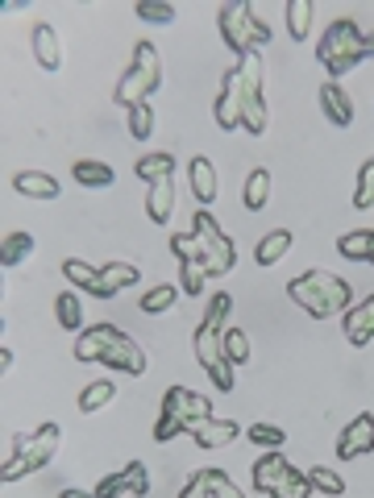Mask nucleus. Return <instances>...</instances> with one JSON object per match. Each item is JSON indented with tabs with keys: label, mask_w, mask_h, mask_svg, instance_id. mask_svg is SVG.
<instances>
[{
	"label": "nucleus",
	"mask_w": 374,
	"mask_h": 498,
	"mask_svg": "<svg viewBox=\"0 0 374 498\" xmlns=\"http://www.w3.org/2000/svg\"><path fill=\"white\" fill-rule=\"evenodd\" d=\"M287 299L295 308H304L312 320H329V316H346L354 308V287L346 279H337L329 270H308L300 279L287 283Z\"/></svg>",
	"instance_id": "f257e3e1"
},
{
	"label": "nucleus",
	"mask_w": 374,
	"mask_h": 498,
	"mask_svg": "<svg viewBox=\"0 0 374 498\" xmlns=\"http://www.w3.org/2000/svg\"><path fill=\"white\" fill-rule=\"evenodd\" d=\"M158 83H163V58L154 50V42L141 38L138 46H134V58H129L125 75L117 80V88H112V104H121L125 112H129L134 104L150 100V96L158 92Z\"/></svg>",
	"instance_id": "f03ea898"
},
{
	"label": "nucleus",
	"mask_w": 374,
	"mask_h": 498,
	"mask_svg": "<svg viewBox=\"0 0 374 498\" xmlns=\"http://www.w3.org/2000/svg\"><path fill=\"white\" fill-rule=\"evenodd\" d=\"M58 424L55 419H46L42 428H34L26 436V457L13 461V465H0V482L9 486V482H21L26 473L42 470V465H50V457H55V448H58Z\"/></svg>",
	"instance_id": "7ed1b4c3"
},
{
	"label": "nucleus",
	"mask_w": 374,
	"mask_h": 498,
	"mask_svg": "<svg viewBox=\"0 0 374 498\" xmlns=\"http://www.w3.org/2000/svg\"><path fill=\"white\" fill-rule=\"evenodd\" d=\"M195 362L204 365V374L212 378V387L217 391H233L237 387V365L225 357V349H221V333L217 328H195Z\"/></svg>",
	"instance_id": "20e7f679"
},
{
	"label": "nucleus",
	"mask_w": 374,
	"mask_h": 498,
	"mask_svg": "<svg viewBox=\"0 0 374 498\" xmlns=\"http://www.w3.org/2000/svg\"><path fill=\"white\" fill-rule=\"evenodd\" d=\"M254 9H249L246 0H225L221 4V13H217V26H221V38L225 46L241 58V54L254 50Z\"/></svg>",
	"instance_id": "39448f33"
},
{
	"label": "nucleus",
	"mask_w": 374,
	"mask_h": 498,
	"mask_svg": "<svg viewBox=\"0 0 374 498\" xmlns=\"http://www.w3.org/2000/svg\"><path fill=\"white\" fill-rule=\"evenodd\" d=\"M362 29L354 17H337L324 34H320L317 42V58L320 67H329V63H337V58H349V54H362Z\"/></svg>",
	"instance_id": "423d86ee"
},
{
	"label": "nucleus",
	"mask_w": 374,
	"mask_h": 498,
	"mask_svg": "<svg viewBox=\"0 0 374 498\" xmlns=\"http://www.w3.org/2000/svg\"><path fill=\"white\" fill-rule=\"evenodd\" d=\"M163 416H175L183 424H200V419H212V399H204L192 387H166L163 395Z\"/></svg>",
	"instance_id": "0eeeda50"
},
{
	"label": "nucleus",
	"mask_w": 374,
	"mask_h": 498,
	"mask_svg": "<svg viewBox=\"0 0 374 498\" xmlns=\"http://www.w3.org/2000/svg\"><path fill=\"white\" fill-rule=\"evenodd\" d=\"M212 121L221 129H241V67H229L221 80V92H217V104H212Z\"/></svg>",
	"instance_id": "6e6552de"
},
{
	"label": "nucleus",
	"mask_w": 374,
	"mask_h": 498,
	"mask_svg": "<svg viewBox=\"0 0 374 498\" xmlns=\"http://www.w3.org/2000/svg\"><path fill=\"white\" fill-rule=\"evenodd\" d=\"M366 453H374V416L370 411L354 416L346 428H341V436H337V461H354V457H366Z\"/></svg>",
	"instance_id": "1a4fd4ad"
},
{
	"label": "nucleus",
	"mask_w": 374,
	"mask_h": 498,
	"mask_svg": "<svg viewBox=\"0 0 374 498\" xmlns=\"http://www.w3.org/2000/svg\"><path fill=\"white\" fill-rule=\"evenodd\" d=\"M121 337L125 333L117 328V324H92V328H83L80 337H75V362L100 365V357H104Z\"/></svg>",
	"instance_id": "9d476101"
},
{
	"label": "nucleus",
	"mask_w": 374,
	"mask_h": 498,
	"mask_svg": "<svg viewBox=\"0 0 374 498\" xmlns=\"http://www.w3.org/2000/svg\"><path fill=\"white\" fill-rule=\"evenodd\" d=\"M192 254H195V262L204 266L208 279H221V274H229V270H233L237 245H233V237H225V233H221V237H212V241H195Z\"/></svg>",
	"instance_id": "9b49d317"
},
{
	"label": "nucleus",
	"mask_w": 374,
	"mask_h": 498,
	"mask_svg": "<svg viewBox=\"0 0 374 498\" xmlns=\"http://www.w3.org/2000/svg\"><path fill=\"white\" fill-rule=\"evenodd\" d=\"M187 436H192L200 448H225L241 436V424H237V419L212 416V419H200V424H187Z\"/></svg>",
	"instance_id": "f8f14e48"
},
{
	"label": "nucleus",
	"mask_w": 374,
	"mask_h": 498,
	"mask_svg": "<svg viewBox=\"0 0 374 498\" xmlns=\"http://www.w3.org/2000/svg\"><path fill=\"white\" fill-rule=\"evenodd\" d=\"M100 365H109V370H117V374H129V378H141L150 365H146V349H141L138 341L121 337L117 345H112L104 357H100Z\"/></svg>",
	"instance_id": "ddd939ff"
},
{
	"label": "nucleus",
	"mask_w": 374,
	"mask_h": 498,
	"mask_svg": "<svg viewBox=\"0 0 374 498\" xmlns=\"http://www.w3.org/2000/svg\"><path fill=\"white\" fill-rule=\"evenodd\" d=\"M341 333H346V341L349 345H370L374 341V295H366V299H358L354 308L341 316Z\"/></svg>",
	"instance_id": "4468645a"
},
{
	"label": "nucleus",
	"mask_w": 374,
	"mask_h": 498,
	"mask_svg": "<svg viewBox=\"0 0 374 498\" xmlns=\"http://www.w3.org/2000/svg\"><path fill=\"white\" fill-rule=\"evenodd\" d=\"M138 279H141V270H138V266H129V262H104V266H100L96 287H92L88 295H96V299H112L117 291H125V287H134Z\"/></svg>",
	"instance_id": "2eb2a0df"
},
{
	"label": "nucleus",
	"mask_w": 374,
	"mask_h": 498,
	"mask_svg": "<svg viewBox=\"0 0 374 498\" xmlns=\"http://www.w3.org/2000/svg\"><path fill=\"white\" fill-rule=\"evenodd\" d=\"M249 473H254V490H258V494H271V490L291 473V461L283 457V448H266L263 457L254 461Z\"/></svg>",
	"instance_id": "dca6fc26"
},
{
	"label": "nucleus",
	"mask_w": 374,
	"mask_h": 498,
	"mask_svg": "<svg viewBox=\"0 0 374 498\" xmlns=\"http://www.w3.org/2000/svg\"><path fill=\"white\" fill-rule=\"evenodd\" d=\"M29 46H34V58L42 63V71H58V67H63V46H58L55 26L38 21V26L29 29Z\"/></svg>",
	"instance_id": "f3484780"
},
{
	"label": "nucleus",
	"mask_w": 374,
	"mask_h": 498,
	"mask_svg": "<svg viewBox=\"0 0 374 498\" xmlns=\"http://www.w3.org/2000/svg\"><path fill=\"white\" fill-rule=\"evenodd\" d=\"M320 108H324L329 125H337V129H346L354 121V100H349V92L341 83H332V80L320 83Z\"/></svg>",
	"instance_id": "a211bd4d"
},
{
	"label": "nucleus",
	"mask_w": 374,
	"mask_h": 498,
	"mask_svg": "<svg viewBox=\"0 0 374 498\" xmlns=\"http://www.w3.org/2000/svg\"><path fill=\"white\" fill-rule=\"evenodd\" d=\"M13 191L26 195V200H58V179L46 175V171H17L13 175Z\"/></svg>",
	"instance_id": "6ab92c4d"
},
{
	"label": "nucleus",
	"mask_w": 374,
	"mask_h": 498,
	"mask_svg": "<svg viewBox=\"0 0 374 498\" xmlns=\"http://www.w3.org/2000/svg\"><path fill=\"white\" fill-rule=\"evenodd\" d=\"M187 179H192V195L204 203V208L217 200V166H212L204 154H195V158L187 162Z\"/></svg>",
	"instance_id": "aec40b11"
},
{
	"label": "nucleus",
	"mask_w": 374,
	"mask_h": 498,
	"mask_svg": "<svg viewBox=\"0 0 374 498\" xmlns=\"http://www.w3.org/2000/svg\"><path fill=\"white\" fill-rule=\"evenodd\" d=\"M175 212V179H158L150 183V195H146V216L154 225H166Z\"/></svg>",
	"instance_id": "412c9836"
},
{
	"label": "nucleus",
	"mask_w": 374,
	"mask_h": 498,
	"mask_svg": "<svg viewBox=\"0 0 374 498\" xmlns=\"http://www.w3.org/2000/svg\"><path fill=\"white\" fill-rule=\"evenodd\" d=\"M71 179H75L80 188H112V183H117V171L100 158H80L71 166Z\"/></svg>",
	"instance_id": "4be33fe9"
},
{
	"label": "nucleus",
	"mask_w": 374,
	"mask_h": 498,
	"mask_svg": "<svg viewBox=\"0 0 374 498\" xmlns=\"http://www.w3.org/2000/svg\"><path fill=\"white\" fill-rule=\"evenodd\" d=\"M134 175L141 183H158V179H175V154H166V149H154V154H141L134 162Z\"/></svg>",
	"instance_id": "5701e85b"
},
{
	"label": "nucleus",
	"mask_w": 374,
	"mask_h": 498,
	"mask_svg": "<svg viewBox=\"0 0 374 498\" xmlns=\"http://www.w3.org/2000/svg\"><path fill=\"white\" fill-rule=\"evenodd\" d=\"M337 254L349 262H374V229H354L337 237Z\"/></svg>",
	"instance_id": "b1692460"
},
{
	"label": "nucleus",
	"mask_w": 374,
	"mask_h": 498,
	"mask_svg": "<svg viewBox=\"0 0 374 498\" xmlns=\"http://www.w3.org/2000/svg\"><path fill=\"white\" fill-rule=\"evenodd\" d=\"M266 200H271V171L266 166H254L246 175V188H241V203L249 212H263Z\"/></svg>",
	"instance_id": "393cba45"
},
{
	"label": "nucleus",
	"mask_w": 374,
	"mask_h": 498,
	"mask_svg": "<svg viewBox=\"0 0 374 498\" xmlns=\"http://www.w3.org/2000/svg\"><path fill=\"white\" fill-rule=\"evenodd\" d=\"M287 249H291V233L287 229H271V233L258 237V245H254V262H258V266H275Z\"/></svg>",
	"instance_id": "a878e982"
},
{
	"label": "nucleus",
	"mask_w": 374,
	"mask_h": 498,
	"mask_svg": "<svg viewBox=\"0 0 374 498\" xmlns=\"http://www.w3.org/2000/svg\"><path fill=\"white\" fill-rule=\"evenodd\" d=\"M112 399H117V387H112V378H96V382H88V387L80 391L75 407H80L83 416H92V411H100V407H109Z\"/></svg>",
	"instance_id": "bb28decb"
},
{
	"label": "nucleus",
	"mask_w": 374,
	"mask_h": 498,
	"mask_svg": "<svg viewBox=\"0 0 374 498\" xmlns=\"http://www.w3.org/2000/svg\"><path fill=\"white\" fill-rule=\"evenodd\" d=\"M241 129L246 134H263L266 129V100L263 92H249L246 83H241Z\"/></svg>",
	"instance_id": "cd10ccee"
},
{
	"label": "nucleus",
	"mask_w": 374,
	"mask_h": 498,
	"mask_svg": "<svg viewBox=\"0 0 374 498\" xmlns=\"http://www.w3.org/2000/svg\"><path fill=\"white\" fill-rule=\"evenodd\" d=\"M34 254V233H21V229H13L9 237H4V245H0V266H21L26 257Z\"/></svg>",
	"instance_id": "c85d7f7f"
},
{
	"label": "nucleus",
	"mask_w": 374,
	"mask_h": 498,
	"mask_svg": "<svg viewBox=\"0 0 374 498\" xmlns=\"http://www.w3.org/2000/svg\"><path fill=\"white\" fill-rule=\"evenodd\" d=\"M55 316L58 324L67 328V333H80L83 328V303L75 291H63V295H55Z\"/></svg>",
	"instance_id": "c756f323"
},
{
	"label": "nucleus",
	"mask_w": 374,
	"mask_h": 498,
	"mask_svg": "<svg viewBox=\"0 0 374 498\" xmlns=\"http://www.w3.org/2000/svg\"><path fill=\"white\" fill-rule=\"evenodd\" d=\"M200 482L212 490V498H246V494H241V486H237L233 478L221 470V465H208V470H200Z\"/></svg>",
	"instance_id": "7c9ffc66"
},
{
	"label": "nucleus",
	"mask_w": 374,
	"mask_h": 498,
	"mask_svg": "<svg viewBox=\"0 0 374 498\" xmlns=\"http://www.w3.org/2000/svg\"><path fill=\"white\" fill-rule=\"evenodd\" d=\"M221 349H225V357L233 365H246L249 362V337L237 328V324H225L221 328Z\"/></svg>",
	"instance_id": "2f4dec72"
},
{
	"label": "nucleus",
	"mask_w": 374,
	"mask_h": 498,
	"mask_svg": "<svg viewBox=\"0 0 374 498\" xmlns=\"http://www.w3.org/2000/svg\"><path fill=\"white\" fill-rule=\"evenodd\" d=\"M63 279H67L75 291H92L100 279V266H88L83 257H67V262H63Z\"/></svg>",
	"instance_id": "473e14b6"
},
{
	"label": "nucleus",
	"mask_w": 374,
	"mask_h": 498,
	"mask_svg": "<svg viewBox=\"0 0 374 498\" xmlns=\"http://www.w3.org/2000/svg\"><path fill=\"white\" fill-rule=\"evenodd\" d=\"M308 482H312V490L324 498H341L346 494V482H341V473L329 470V465H312L308 470Z\"/></svg>",
	"instance_id": "72a5a7b5"
},
{
	"label": "nucleus",
	"mask_w": 374,
	"mask_h": 498,
	"mask_svg": "<svg viewBox=\"0 0 374 498\" xmlns=\"http://www.w3.org/2000/svg\"><path fill=\"white\" fill-rule=\"evenodd\" d=\"M175 299H179V287H175V283H158V287H150V291L141 295V311H146V316L171 311V308H175Z\"/></svg>",
	"instance_id": "f704fd0d"
},
{
	"label": "nucleus",
	"mask_w": 374,
	"mask_h": 498,
	"mask_svg": "<svg viewBox=\"0 0 374 498\" xmlns=\"http://www.w3.org/2000/svg\"><path fill=\"white\" fill-rule=\"evenodd\" d=\"M308 29H312V4L308 0H287V34L295 42H308Z\"/></svg>",
	"instance_id": "c9c22d12"
},
{
	"label": "nucleus",
	"mask_w": 374,
	"mask_h": 498,
	"mask_svg": "<svg viewBox=\"0 0 374 498\" xmlns=\"http://www.w3.org/2000/svg\"><path fill=\"white\" fill-rule=\"evenodd\" d=\"M271 498H312V482H308V470H295V465H291V473L275 486V490H271Z\"/></svg>",
	"instance_id": "e433bc0d"
},
{
	"label": "nucleus",
	"mask_w": 374,
	"mask_h": 498,
	"mask_svg": "<svg viewBox=\"0 0 374 498\" xmlns=\"http://www.w3.org/2000/svg\"><path fill=\"white\" fill-rule=\"evenodd\" d=\"M229 311H233V295L229 291H217V295H208V308H204V328H217L221 333L225 320H229Z\"/></svg>",
	"instance_id": "4c0bfd02"
},
{
	"label": "nucleus",
	"mask_w": 374,
	"mask_h": 498,
	"mask_svg": "<svg viewBox=\"0 0 374 498\" xmlns=\"http://www.w3.org/2000/svg\"><path fill=\"white\" fill-rule=\"evenodd\" d=\"M134 13H138V21H150V26H171L175 21V4H166V0H138Z\"/></svg>",
	"instance_id": "58836bf2"
},
{
	"label": "nucleus",
	"mask_w": 374,
	"mask_h": 498,
	"mask_svg": "<svg viewBox=\"0 0 374 498\" xmlns=\"http://www.w3.org/2000/svg\"><path fill=\"white\" fill-rule=\"evenodd\" d=\"M354 208H358V212L374 208V158H366V162L358 166V188H354Z\"/></svg>",
	"instance_id": "ea45409f"
},
{
	"label": "nucleus",
	"mask_w": 374,
	"mask_h": 498,
	"mask_svg": "<svg viewBox=\"0 0 374 498\" xmlns=\"http://www.w3.org/2000/svg\"><path fill=\"white\" fill-rule=\"evenodd\" d=\"M129 137H138V142L154 137V108H150V100H141V104L129 108Z\"/></svg>",
	"instance_id": "a19ab883"
},
{
	"label": "nucleus",
	"mask_w": 374,
	"mask_h": 498,
	"mask_svg": "<svg viewBox=\"0 0 374 498\" xmlns=\"http://www.w3.org/2000/svg\"><path fill=\"white\" fill-rule=\"evenodd\" d=\"M121 473H125V490H129L134 498L150 494V470H146L141 461H129V465H121Z\"/></svg>",
	"instance_id": "79ce46f5"
},
{
	"label": "nucleus",
	"mask_w": 374,
	"mask_h": 498,
	"mask_svg": "<svg viewBox=\"0 0 374 498\" xmlns=\"http://www.w3.org/2000/svg\"><path fill=\"white\" fill-rule=\"evenodd\" d=\"M246 436L258 448H283V441H287V432L279 428V424H249Z\"/></svg>",
	"instance_id": "37998d69"
},
{
	"label": "nucleus",
	"mask_w": 374,
	"mask_h": 498,
	"mask_svg": "<svg viewBox=\"0 0 374 498\" xmlns=\"http://www.w3.org/2000/svg\"><path fill=\"white\" fill-rule=\"evenodd\" d=\"M192 237L195 241H212V237H221V220L208 212V208H200V212L192 216Z\"/></svg>",
	"instance_id": "c03bdc74"
},
{
	"label": "nucleus",
	"mask_w": 374,
	"mask_h": 498,
	"mask_svg": "<svg viewBox=\"0 0 374 498\" xmlns=\"http://www.w3.org/2000/svg\"><path fill=\"white\" fill-rule=\"evenodd\" d=\"M179 432H187V424H183V419H175V416H158V424H154V441H158V445H166V441H175Z\"/></svg>",
	"instance_id": "a18cd8bd"
},
{
	"label": "nucleus",
	"mask_w": 374,
	"mask_h": 498,
	"mask_svg": "<svg viewBox=\"0 0 374 498\" xmlns=\"http://www.w3.org/2000/svg\"><path fill=\"white\" fill-rule=\"evenodd\" d=\"M117 494H129V490H125V473L121 470L104 473V478L96 482V498H117Z\"/></svg>",
	"instance_id": "49530a36"
},
{
	"label": "nucleus",
	"mask_w": 374,
	"mask_h": 498,
	"mask_svg": "<svg viewBox=\"0 0 374 498\" xmlns=\"http://www.w3.org/2000/svg\"><path fill=\"white\" fill-rule=\"evenodd\" d=\"M179 498H212V490H208V486L200 482V473H192V478H187V482H183Z\"/></svg>",
	"instance_id": "de8ad7c7"
},
{
	"label": "nucleus",
	"mask_w": 374,
	"mask_h": 498,
	"mask_svg": "<svg viewBox=\"0 0 374 498\" xmlns=\"http://www.w3.org/2000/svg\"><path fill=\"white\" fill-rule=\"evenodd\" d=\"M58 498H96V490H80V486H63Z\"/></svg>",
	"instance_id": "09e8293b"
},
{
	"label": "nucleus",
	"mask_w": 374,
	"mask_h": 498,
	"mask_svg": "<svg viewBox=\"0 0 374 498\" xmlns=\"http://www.w3.org/2000/svg\"><path fill=\"white\" fill-rule=\"evenodd\" d=\"M362 58H374V34H362Z\"/></svg>",
	"instance_id": "8fccbe9b"
},
{
	"label": "nucleus",
	"mask_w": 374,
	"mask_h": 498,
	"mask_svg": "<svg viewBox=\"0 0 374 498\" xmlns=\"http://www.w3.org/2000/svg\"><path fill=\"white\" fill-rule=\"evenodd\" d=\"M13 362H17V357H13V349L4 345V349H0V365H4V370H13Z\"/></svg>",
	"instance_id": "3c124183"
}]
</instances>
